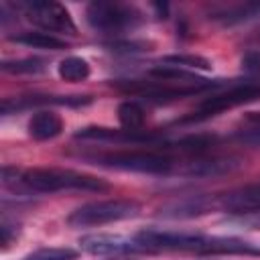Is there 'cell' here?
Returning a JSON list of instances; mask_svg holds the SVG:
<instances>
[{"instance_id": "cell-19", "label": "cell", "mask_w": 260, "mask_h": 260, "mask_svg": "<svg viewBox=\"0 0 260 260\" xmlns=\"http://www.w3.org/2000/svg\"><path fill=\"white\" fill-rule=\"evenodd\" d=\"M77 252L71 248H39L20 260H75Z\"/></svg>"}, {"instance_id": "cell-17", "label": "cell", "mask_w": 260, "mask_h": 260, "mask_svg": "<svg viewBox=\"0 0 260 260\" xmlns=\"http://www.w3.org/2000/svg\"><path fill=\"white\" fill-rule=\"evenodd\" d=\"M45 69V61L37 57H26V59H14V61H4L2 71L6 73H41Z\"/></svg>"}, {"instance_id": "cell-3", "label": "cell", "mask_w": 260, "mask_h": 260, "mask_svg": "<svg viewBox=\"0 0 260 260\" xmlns=\"http://www.w3.org/2000/svg\"><path fill=\"white\" fill-rule=\"evenodd\" d=\"M95 165L130 171V173H144V175H169L177 171V160L162 150H118L106 152L93 158Z\"/></svg>"}, {"instance_id": "cell-7", "label": "cell", "mask_w": 260, "mask_h": 260, "mask_svg": "<svg viewBox=\"0 0 260 260\" xmlns=\"http://www.w3.org/2000/svg\"><path fill=\"white\" fill-rule=\"evenodd\" d=\"M85 20L95 30L116 32L142 20V12L134 4L124 2H91L85 8Z\"/></svg>"}, {"instance_id": "cell-5", "label": "cell", "mask_w": 260, "mask_h": 260, "mask_svg": "<svg viewBox=\"0 0 260 260\" xmlns=\"http://www.w3.org/2000/svg\"><path fill=\"white\" fill-rule=\"evenodd\" d=\"M16 10H20L28 22L35 26L47 30V32H59V35H77V26L69 14V10L53 0H20L14 4Z\"/></svg>"}, {"instance_id": "cell-20", "label": "cell", "mask_w": 260, "mask_h": 260, "mask_svg": "<svg viewBox=\"0 0 260 260\" xmlns=\"http://www.w3.org/2000/svg\"><path fill=\"white\" fill-rule=\"evenodd\" d=\"M244 124L246 128L238 132V138L244 140V142H250V144H260V114L252 112L244 118Z\"/></svg>"}, {"instance_id": "cell-21", "label": "cell", "mask_w": 260, "mask_h": 260, "mask_svg": "<svg viewBox=\"0 0 260 260\" xmlns=\"http://www.w3.org/2000/svg\"><path fill=\"white\" fill-rule=\"evenodd\" d=\"M242 69L248 73H260V51H248L242 57Z\"/></svg>"}, {"instance_id": "cell-8", "label": "cell", "mask_w": 260, "mask_h": 260, "mask_svg": "<svg viewBox=\"0 0 260 260\" xmlns=\"http://www.w3.org/2000/svg\"><path fill=\"white\" fill-rule=\"evenodd\" d=\"M209 205L211 209L232 215L260 213V183H248L219 195H209Z\"/></svg>"}, {"instance_id": "cell-16", "label": "cell", "mask_w": 260, "mask_h": 260, "mask_svg": "<svg viewBox=\"0 0 260 260\" xmlns=\"http://www.w3.org/2000/svg\"><path fill=\"white\" fill-rule=\"evenodd\" d=\"M118 120L124 130H142L144 126V110L136 102H122L118 106Z\"/></svg>"}, {"instance_id": "cell-2", "label": "cell", "mask_w": 260, "mask_h": 260, "mask_svg": "<svg viewBox=\"0 0 260 260\" xmlns=\"http://www.w3.org/2000/svg\"><path fill=\"white\" fill-rule=\"evenodd\" d=\"M2 185L14 191L32 193H57V191H106L110 185L93 175L57 169V167H32V169H2Z\"/></svg>"}, {"instance_id": "cell-4", "label": "cell", "mask_w": 260, "mask_h": 260, "mask_svg": "<svg viewBox=\"0 0 260 260\" xmlns=\"http://www.w3.org/2000/svg\"><path fill=\"white\" fill-rule=\"evenodd\" d=\"M138 213H140V205L132 199H104V201L85 203L73 209L67 215V225L69 228L104 225V223L136 217Z\"/></svg>"}, {"instance_id": "cell-14", "label": "cell", "mask_w": 260, "mask_h": 260, "mask_svg": "<svg viewBox=\"0 0 260 260\" xmlns=\"http://www.w3.org/2000/svg\"><path fill=\"white\" fill-rule=\"evenodd\" d=\"M10 41L32 47V49H49V51L67 49V43L63 39H59L55 35H49V32H20V35L10 37Z\"/></svg>"}, {"instance_id": "cell-22", "label": "cell", "mask_w": 260, "mask_h": 260, "mask_svg": "<svg viewBox=\"0 0 260 260\" xmlns=\"http://www.w3.org/2000/svg\"><path fill=\"white\" fill-rule=\"evenodd\" d=\"M14 225H10L6 219L2 221V225H0V236H2V248H8L10 246V242L16 238V230H12Z\"/></svg>"}, {"instance_id": "cell-6", "label": "cell", "mask_w": 260, "mask_h": 260, "mask_svg": "<svg viewBox=\"0 0 260 260\" xmlns=\"http://www.w3.org/2000/svg\"><path fill=\"white\" fill-rule=\"evenodd\" d=\"M258 98H260V81L238 83V85H232L225 91L211 93L209 98H205L197 106V110H193L185 118V122H201V120H207L211 116H217V114H221L225 110H232V108H238L242 104L254 102Z\"/></svg>"}, {"instance_id": "cell-10", "label": "cell", "mask_w": 260, "mask_h": 260, "mask_svg": "<svg viewBox=\"0 0 260 260\" xmlns=\"http://www.w3.org/2000/svg\"><path fill=\"white\" fill-rule=\"evenodd\" d=\"M91 104L89 95H49V93H32L20 98H4L2 100V114H10L16 110L39 108V106H85Z\"/></svg>"}, {"instance_id": "cell-1", "label": "cell", "mask_w": 260, "mask_h": 260, "mask_svg": "<svg viewBox=\"0 0 260 260\" xmlns=\"http://www.w3.org/2000/svg\"><path fill=\"white\" fill-rule=\"evenodd\" d=\"M142 252H189L197 256H260V246L232 236H205L173 230H142L134 234Z\"/></svg>"}, {"instance_id": "cell-13", "label": "cell", "mask_w": 260, "mask_h": 260, "mask_svg": "<svg viewBox=\"0 0 260 260\" xmlns=\"http://www.w3.org/2000/svg\"><path fill=\"white\" fill-rule=\"evenodd\" d=\"M260 16V2H236L211 12V18L223 24H240Z\"/></svg>"}, {"instance_id": "cell-11", "label": "cell", "mask_w": 260, "mask_h": 260, "mask_svg": "<svg viewBox=\"0 0 260 260\" xmlns=\"http://www.w3.org/2000/svg\"><path fill=\"white\" fill-rule=\"evenodd\" d=\"M75 138L81 140H108V142H130V144H152L158 140V134L154 132H142V130H114L104 126H87L75 132Z\"/></svg>"}, {"instance_id": "cell-15", "label": "cell", "mask_w": 260, "mask_h": 260, "mask_svg": "<svg viewBox=\"0 0 260 260\" xmlns=\"http://www.w3.org/2000/svg\"><path fill=\"white\" fill-rule=\"evenodd\" d=\"M57 73L61 79L65 81H83L89 77L91 67L85 59L81 57H65L63 61H59L57 65Z\"/></svg>"}, {"instance_id": "cell-18", "label": "cell", "mask_w": 260, "mask_h": 260, "mask_svg": "<svg viewBox=\"0 0 260 260\" xmlns=\"http://www.w3.org/2000/svg\"><path fill=\"white\" fill-rule=\"evenodd\" d=\"M165 65H171V67H181V69H211V63L199 55H167L162 59Z\"/></svg>"}, {"instance_id": "cell-9", "label": "cell", "mask_w": 260, "mask_h": 260, "mask_svg": "<svg viewBox=\"0 0 260 260\" xmlns=\"http://www.w3.org/2000/svg\"><path fill=\"white\" fill-rule=\"evenodd\" d=\"M79 246L83 252L91 256H130V254H144L138 242L118 234H89L79 238Z\"/></svg>"}, {"instance_id": "cell-12", "label": "cell", "mask_w": 260, "mask_h": 260, "mask_svg": "<svg viewBox=\"0 0 260 260\" xmlns=\"http://www.w3.org/2000/svg\"><path fill=\"white\" fill-rule=\"evenodd\" d=\"M63 130V120L51 110H39L30 116L26 124V132L35 140H51L59 136Z\"/></svg>"}]
</instances>
